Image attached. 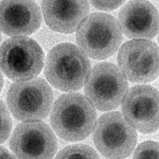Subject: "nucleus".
<instances>
[{"label": "nucleus", "instance_id": "nucleus-1", "mask_svg": "<svg viewBox=\"0 0 159 159\" xmlns=\"http://www.w3.org/2000/svg\"><path fill=\"white\" fill-rule=\"evenodd\" d=\"M97 114L95 107L85 96L72 93L59 97L53 104L50 121L54 132L67 141H80L92 131Z\"/></svg>", "mask_w": 159, "mask_h": 159}, {"label": "nucleus", "instance_id": "nucleus-2", "mask_svg": "<svg viewBox=\"0 0 159 159\" xmlns=\"http://www.w3.org/2000/svg\"><path fill=\"white\" fill-rule=\"evenodd\" d=\"M91 70L89 59L80 48L66 43L55 46L49 52L43 74L54 87L71 92L80 89L85 85Z\"/></svg>", "mask_w": 159, "mask_h": 159}, {"label": "nucleus", "instance_id": "nucleus-3", "mask_svg": "<svg viewBox=\"0 0 159 159\" xmlns=\"http://www.w3.org/2000/svg\"><path fill=\"white\" fill-rule=\"evenodd\" d=\"M122 32L115 17L106 13H93L86 16L79 26L76 41L87 56L103 60L118 50L122 40Z\"/></svg>", "mask_w": 159, "mask_h": 159}, {"label": "nucleus", "instance_id": "nucleus-4", "mask_svg": "<svg viewBox=\"0 0 159 159\" xmlns=\"http://www.w3.org/2000/svg\"><path fill=\"white\" fill-rule=\"evenodd\" d=\"M52 90L48 83L39 77L17 81L10 87L7 104L11 112L24 122L41 120L50 112L53 105Z\"/></svg>", "mask_w": 159, "mask_h": 159}, {"label": "nucleus", "instance_id": "nucleus-5", "mask_svg": "<svg viewBox=\"0 0 159 159\" xmlns=\"http://www.w3.org/2000/svg\"><path fill=\"white\" fill-rule=\"evenodd\" d=\"M44 60L41 47L28 37L10 38L0 47V68L13 80L25 81L35 78L43 68Z\"/></svg>", "mask_w": 159, "mask_h": 159}, {"label": "nucleus", "instance_id": "nucleus-6", "mask_svg": "<svg viewBox=\"0 0 159 159\" xmlns=\"http://www.w3.org/2000/svg\"><path fill=\"white\" fill-rule=\"evenodd\" d=\"M137 134L118 111L108 112L96 122L93 141L98 151L109 159H123L136 145Z\"/></svg>", "mask_w": 159, "mask_h": 159}, {"label": "nucleus", "instance_id": "nucleus-7", "mask_svg": "<svg viewBox=\"0 0 159 159\" xmlns=\"http://www.w3.org/2000/svg\"><path fill=\"white\" fill-rule=\"evenodd\" d=\"M84 85L86 97L95 107L103 111L117 108L123 102L129 87L119 68L106 62L93 67Z\"/></svg>", "mask_w": 159, "mask_h": 159}, {"label": "nucleus", "instance_id": "nucleus-8", "mask_svg": "<svg viewBox=\"0 0 159 159\" xmlns=\"http://www.w3.org/2000/svg\"><path fill=\"white\" fill-rule=\"evenodd\" d=\"M117 60L120 71L131 82L148 83L158 76V47L151 41L134 39L126 42L119 49Z\"/></svg>", "mask_w": 159, "mask_h": 159}, {"label": "nucleus", "instance_id": "nucleus-9", "mask_svg": "<svg viewBox=\"0 0 159 159\" xmlns=\"http://www.w3.org/2000/svg\"><path fill=\"white\" fill-rule=\"evenodd\" d=\"M9 144L17 159H52L57 146L51 127L41 120L19 124L12 134Z\"/></svg>", "mask_w": 159, "mask_h": 159}, {"label": "nucleus", "instance_id": "nucleus-10", "mask_svg": "<svg viewBox=\"0 0 159 159\" xmlns=\"http://www.w3.org/2000/svg\"><path fill=\"white\" fill-rule=\"evenodd\" d=\"M122 102L123 116L132 127L144 134L158 129L159 93L156 88L146 84L134 86Z\"/></svg>", "mask_w": 159, "mask_h": 159}, {"label": "nucleus", "instance_id": "nucleus-11", "mask_svg": "<svg viewBox=\"0 0 159 159\" xmlns=\"http://www.w3.org/2000/svg\"><path fill=\"white\" fill-rule=\"evenodd\" d=\"M118 20L122 32L129 38L148 40L158 34V12L148 1H129L120 9Z\"/></svg>", "mask_w": 159, "mask_h": 159}, {"label": "nucleus", "instance_id": "nucleus-12", "mask_svg": "<svg viewBox=\"0 0 159 159\" xmlns=\"http://www.w3.org/2000/svg\"><path fill=\"white\" fill-rule=\"evenodd\" d=\"M42 21L40 8L34 1L0 2V30L7 35H30L39 29Z\"/></svg>", "mask_w": 159, "mask_h": 159}, {"label": "nucleus", "instance_id": "nucleus-13", "mask_svg": "<svg viewBox=\"0 0 159 159\" xmlns=\"http://www.w3.org/2000/svg\"><path fill=\"white\" fill-rule=\"evenodd\" d=\"M44 21L52 30L61 33L75 32L87 16L86 0H43L41 2Z\"/></svg>", "mask_w": 159, "mask_h": 159}, {"label": "nucleus", "instance_id": "nucleus-14", "mask_svg": "<svg viewBox=\"0 0 159 159\" xmlns=\"http://www.w3.org/2000/svg\"><path fill=\"white\" fill-rule=\"evenodd\" d=\"M55 159H100L96 151L90 146L79 144L68 145L61 150Z\"/></svg>", "mask_w": 159, "mask_h": 159}, {"label": "nucleus", "instance_id": "nucleus-15", "mask_svg": "<svg viewBox=\"0 0 159 159\" xmlns=\"http://www.w3.org/2000/svg\"><path fill=\"white\" fill-rule=\"evenodd\" d=\"M133 159H159V143L147 141L139 144L134 152Z\"/></svg>", "mask_w": 159, "mask_h": 159}, {"label": "nucleus", "instance_id": "nucleus-16", "mask_svg": "<svg viewBox=\"0 0 159 159\" xmlns=\"http://www.w3.org/2000/svg\"><path fill=\"white\" fill-rule=\"evenodd\" d=\"M12 127L11 117L4 103L0 100V143L4 142L9 137Z\"/></svg>", "mask_w": 159, "mask_h": 159}, {"label": "nucleus", "instance_id": "nucleus-17", "mask_svg": "<svg viewBox=\"0 0 159 159\" xmlns=\"http://www.w3.org/2000/svg\"><path fill=\"white\" fill-rule=\"evenodd\" d=\"M91 3L95 8L105 11H112L124 4L125 1H90Z\"/></svg>", "mask_w": 159, "mask_h": 159}, {"label": "nucleus", "instance_id": "nucleus-18", "mask_svg": "<svg viewBox=\"0 0 159 159\" xmlns=\"http://www.w3.org/2000/svg\"><path fill=\"white\" fill-rule=\"evenodd\" d=\"M0 159H16L14 156L5 147L0 146Z\"/></svg>", "mask_w": 159, "mask_h": 159}, {"label": "nucleus", "instance_id": "nucleus-19", "mask_svg": "<svg viewBox=\"0 0 159 159\" xmlns=\"http://www.w3.org/2000/svg\"><path fill=\"white\" fill-rule=\"evenodd\" d=\"M4 81L2 74L0 71V92L1 91L4 85Z\"/></svg>", "mask_w": 159, "mask_h": 159}, {"label": "nucleus", "instance_id": "nucleus-20", "mask_svg": "<svg viewBox=\"0 0 159 159\" xmlns=\"http://www.w3.org/2000/svg\"><path fill=\"white\" fill-rule=\"evenodd\" d=\"M2 39V35L1 34V32H0V43L1 42Z\"/></svg>", "mask_w": 159, "mask_h": 159}]
</instances>
